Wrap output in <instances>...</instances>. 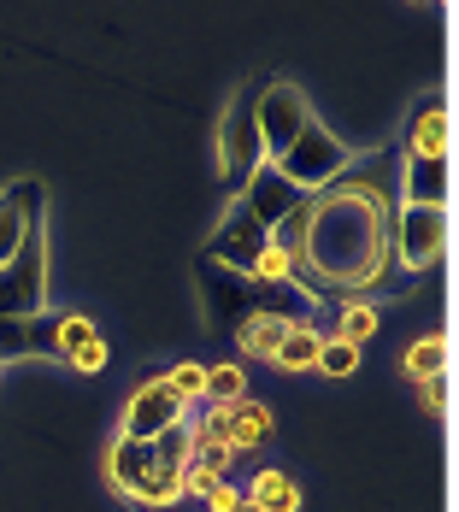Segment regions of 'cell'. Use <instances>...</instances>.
Segmentation results:
<instances>
[{
	"mask_svg": "<svg viewBox=\"0 0 459 512\" xmlns=\"http://www.w3.org/2000/svg\"><path fill=\"white\" fill-rule=\"evenodd\" d=\"M254 118H259V148H265V159H277L306 130V124H312V106H306V95L295 89V83L271 77V83H265V95H259Z\"/></svg>",
	"mask_w": 459,
	"mask_h": 512,
	"instance_id": "10",
	"label": "cell"
},
{
	"mask_svg": "<svg viewBox=\"0 0 459 512\" xmlns=\"http://www.w3.org/2000/svg\"><path fill=\"white\" fill-rule=\"evenodd\" d=\"M265 83L271 77H248L242 89H236V101L224 106V118H218V171H224V183L242 195V183L254 177L259 165H265V148H259V95H265Z\"/></svg>",
	"mask_w": 459,
	"mask_h": 512,
	"instance_id": "5",
	"label": "cell"
},
{
	"mask_svg": "<svg viewBox=\"0 0 459 512\" xmlns=\"http://www.w3.org/2000/svg\"><path fill=\"white\" fill-rule=\"evenodd\" d=\"M183 471H189V424L153 436V442H130L118 436L106 454V477L112 489H124L136 507H171L183 495Z\"/></svg>",
	"mask_w": 459,
	"mask_h": 512,
	"instance_id": "3",
	"label": "cell"
},
{
	"mask_svg": "<svg viewBox=\"0 0 459 512\" xmlns=\"http://www.w3.org/2000/svg\"><path fill=\"white\" fill-rule=\"evenodd\" d=\"M395 159L377 154L365 165H348L324 195H312L306 212V271L318 283V295H359V289H383L389 277V218H395Z\"/></svg>",
	"mask_w": 459,
	"mask_h": 512,
	"instance_id": "1",
	"label": "cell"
},
{
	"mask_svg": "<svg viewBox=\"0 0 459 512\" xmlns=\"http://www.w3.org/2000/svg\"><path fill=\"white\" fill-rule=\"evenodd\" d=\"M42 212H48V189L36 177H18V183L0 189V265L18 254L30 224H42Z\"/></svg>",
	"mask_w": 459,
	"mask_h": 512,
	"instance_id": "12",
	"label": "cell"
},
{
	"mask_svg": "<svg viewBox=\"0 0 459 512\" xmlns=\"http://www.w3.org/2000/svg\"><path fill=\"white\" fill-rule=\"evenodd\" d=\"M336 336H342V342H371V336H377V307H365V301H348V307H342V330H336Z\"/></svg>",
	"mask_w": 459,
	"mask_h": 512,
	"instance_id": "25",
	"label": "cell"
},
{
	"mask_svg": "<svg viewBox=\"0 0 459 512\" xmlns=\"http://www.w3.org/2000/svg\"><path fill=\"white\" fill-rule=\"evenodd\" d=\"M401 371H407L412 383H418V377H442V371H448V336H442V330H436V336H418L407 354H401Z\"/></svg>",
	"mask_w": 459,
	"mask_h": 512,
	"instance_id": "19",
	"label": "cell"
},
{
	"mask_svg": "<svg viewBox=\"0 0 459 512\" xmlns=\"http://www.w3.org/2000/svg\"><path fill=\"white\" fill-rule=\"evenodd\" d=\"M48 312V224H30L18 254L0 265V318Z\"/></svg>",
	"mask_w": 459,
	"mask_h": 512,
	"instance_id": "6",
	"label": "cell"
},
{
	"mask_svg": "<svg viewBox=\"0 0 459 512\" xmlns=\"http://www.w3.org/2000/svg\"><path fill=\"white\" fill-rule=\"evenodd\" d=\"M71 365H77L83 377H95V371H106V336H101V342H89V348H83V354L71 359Z\"/></svg>",
	"mask_w": 459,
	"mask_h": 512,
	"instance_id": "27",
	"label": "cell"
},
{
	"mask_svg": "<svg viewBox=\"0 0 459 512\" xmlns=\"http://www.w3.org/2000/svg\"><path fill=\"white\" fill-rule=\"evenodd\" d=\"M448 371L442 377H418V395H424V412H448Z\"/></svg>",
	"mask_w": 459,
	"mask_h": 512,
	"instance_id": "26",
	"label": "cell"
},
{
	"mask_svg": "<svg viewBox=\"0 0 459 512\" xmlns=\"http://www.w3.org/2000/svg\"><path fill=\"white\" fill-rule=\"evenodd\" d=\"M248 501H254L259 512H301V489H295L289 471H259L254 489H248Z\"/></svg>",
	"mask_w": 459,
	"mask_h": 512,
	"instance_id": "18",
	"label": "cell"
},
{
	"mask_svg": "<svg viewBox=\"0 0 459 512\" xmlns=\"http://www.w3.org/2000/svg\"><path fill=\"white\" fill-rule=\"evenodd\" d=\"M312 371H324V377H354V371H359V348H354V342H342V336H324Z\"/></svg>",
	"mask_w": 459,
	"mask_h": 512,
	"instance_id": "23",
	"label": "cell"
},
{
	"mask_svg": "<svg viewBox=\"0 0 459 512\" xmlns=\"http://www.w3.org/2000/svg\"><path fill=\"white\" fill-rule=\"evenodd\" d=\"M248 395L242 365H206V407H236Z\"/></svg>",
	"mask_w": 459,
	"mask_h": 512,
	"instance_id": "22",
	"label": "cell"
},
{
	"mask_svg": "<svg viewBox=\"0 0 459 512\" xmlns=\"http://www.w3.org/2000/svg\"><path fill=\"white\" fill-rule=\"evenodd\" d=\"M318 342H324L318 324H289L283 342H277V354H271V365L277 371H312L318 365Z\"/></svg>",
	"mask_w": 459,
	"mask_h": 512,
	"instance_id": "17",
	"label": "cell"
},
{
	"mask_svg": "<svg viewBox=\"0 0 459 512\" xmlns=\"http://www.w3.org/2000/svg\"><path fill=\"white\" fill-rule=\"evenodd\" d=\"M89 342H101L95 318L83 312H36V318H0V365L6 359H71L83 354Z\"/></svg>",
	"mask_w": 459,
	"mask_h": 512,
	"instance_id": "4",
	"label": "cell"
},
{
	"mask_svg": "<svg viewBox=\"0 0 459 512\" xmlns=\"http://www.w3.org/2000/svg\"><path fill=\"white\" fill-rule=\"evenodd\" d=\"M171 395L183 401V407H195V401H206V365L201 359H183V365H171Z\"/></svg>",
	"mask_w": 459,
	"mask_h": 512,
	"instance_id": "24",
	"label": "cell"
},
{
	"mask_svg": "<svg viewBox=\"0 0 459 512\" xmlns=\"http://www.w3.org/2000/svg\"><path fill=\"white\" fill-rule=\"evenodd\" d=\"M271 165H277V171H283V177H289L301 195H324V189H330V183H336V177L354 165V154H348V142H336V136H330V130L312 118L301 136H295L283 154L271 159Z\"/></svg>",
	"mask_w": 459,
	"mask_h": 512,
	"instance_id": "7",
	"label": "cell"
},
{
	"mask_svg": "<svg viewBox=\"0 0 459 512\" xmlns=\"http://www.w3.org/2000/svg\"><path fill=\"white\" fill-rule=\"evenodd\" d=\"M306 212H312V195H306L283 224H271V248L289 259V265H301V259H306Z\"/></svg>",
	"mask_w": 459,
	"mask_h": 512,
	"instance_id": "21",
	"label": "cell"
},
{
	"mask_svg": "<svg viewBox=\"0 0 459 512\" xmlns=\"http://www.w3.org/2000/svg\"><path fill=\"white\" fill-rule=\"evenodd\" d=\"M230 512H259V507L248 501V495H236V507H230Z\"/></svg>",
	"mask_w": 459,
	"mask_h": 512,
	"instance_id": "28",
	"label": "cell"
},
{
	"mask_svg": "<svg viewBox=\"0 0 459 512\" xmlns=\"http://www.w3.org/2000/svg\"><path fill=\"white\" fill-rule=\"evenodd\" d=\"M407 159H454V118L442 95H424L418 118L407 124Z\"/></svg>",
	"mask_w": 459,
	"mask_h": 512,
	"instance_id": "15",
	"label": "cell"
},
{
	"mask_svg": "<svg viewBox=\"0 0 459 512\" xmlns=\"http://www.w3.org/2000/svg\"><path fill=\"white\" fill-rule=\"evenodd\" d=\"M301 201H306V195L295 189V183H289V177H283V171H277V165H271V159L259 165L248 183H242V206L254 212L265 230H271V224H283V218H289V212H295Z\"/></svg>",
	"mask_w": 459,
	"mask_h": 512,
	"instance_id": "13",
	"label": "cell"
},
{
	"mask_svg": "<svg viewBox=\"0 0 459 512\" xmlns=\"http://www.w3.org/2000/svg\"><path fill=\"white\" fill-rule=\"evenodd\" d=\"M265 248H271V230H265L254 212L242 206V195H236V201H230V212L218 218V230H212V242H206L201 254L212 259V265H224V271H242V277H248V271H254V259L265 254Z\"/></svg>",
	"mask_w": 459,
	"mask_h": 512,
	"instance_id": "9",
	"label": "cell"
},
{
	"mask_svg": "<svg viewBox=\"0 0 459 512\" xmlns=\"http://www.w3.org/2000/svg\"><path fill=\"white\" fill-rule=\"evenodd\" d=\"M395 195H401V206H448V195H454V159H407L401 154Z\"/></svg>",
	"mask_w": 459,
	"mask_h": 512,
	"instance_id": "14",
	"label": "cell"
},
{
	"mask_svg": "<svg viewBox=\"0 0 459 512\" xmlns=\"http://www.w3.org/2000/svg\"><path fill=\"white\" fill-rule=\"evenodd\" d=\"M448 254V206H395L389 218V265L430 271Z\"/></svg>",
	"mask_w": 459,
	"mask_h": 512,
	"instance_id": "8",
	"label": "cell"
},
{
	"mask_svg": "<svg viewBox=\"0 0 459 512\" xmlns=\"http://www.w3.org/2000/svg\"><path fill=\"white\" fill-rule=\"evenodd\" d=\"M218 424H224V442H230V454H254L271 442V407L254 401V395H242L236 407H218Z\"/></svg>",
	"mask_w": 459,
	"mask_h": 512,
	"instance_id": "16",
	"label": "cell"
},
{
	"mask_svg": "<svg viewBox=\"0 0 459 512\" xmlns=\"http://www.w3.org/2000/svg\"><path fill=\"white\" fill-rule=\"evenodd\" d=\"M195 289H201V312H206V330L212 336H236V324L248 318H283V324H312L318 301L295 289L289 277L283 283H254L242 271H224L212 259H195Z\"/></svg>",
	"mask_w": 459,
	"mask_h": 512,
	"instance_id": "2",
	"label": "cell"
},
{
	"mask_svg": "<svg viewBox=\"0 0 459 512\" xmlns=\"http://www.w3.org/2000/svg\"><path fill=\"white\" fill-rule=\"evenodd\" d=\"M283 318H248V324H236V348L248 359H271L277 354V342H283Z\"/></svg>",
	"mask_w": 459,
	"mask_h": 512,
	"instance_id": "20",
	"label": "cell"
},
{
	"mask_svg": "<svg viewBox=\"0 0 459 512\" xmlns=\"http://www.w3.org/2000/svg\"><path fill=\"white\" fill-rule=\"evenodd\" d=\"M183 401L171 395V383L165 377H153L142 383L136 395H130V407H124V424H118V436H130V442H153V436H165V430H177V424H189L183 418Z\"/></svg>",
	"mask_w": 459,
	"mask_h": 512,
	"instance_id": "11",
	"label": "cell"
}]
</instances>
